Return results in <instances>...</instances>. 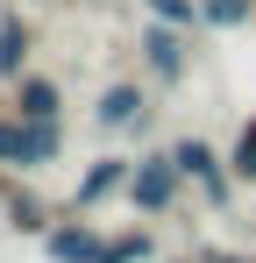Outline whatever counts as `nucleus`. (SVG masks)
<instances>
[{"label":"nucleus","instance_id":"nucleus-1","mask_svg":"<svg viewBox=\"0 0 256 263\" xmlns=\"http://www.w3.org/2000/svg\"><path fill=\"white\" fill-rule=\"evenodd\" d=\"M57 149H64V121H22L14 107L0 114V164H7V171L57 164Z\"/></svg>","mask_w":256,"mask_h":263},{"label":"nucleus","instance_id":"nucleus-2","mask_svg":"<svg viewBox=\"0 0 256 263\" xmlns=\"http://www.w3.org/2000/svg\"><path fill=\"white\" fill-rule=\"evenodd\" d=\"M135 50H142V71H150L157 86H185V71H192V29L150 14V29L135 36Z\"/></svg>","mask_w":256,"mask_h":263},{"label":"nucleus","instance_id":"nucleus-3","mask_svg":"<svg viewBox=\"0 0 256 263\" xmlns=\"http://www.w3.org/2000/svg\"><path fill=\"white\" fill-rule=\"evenodd\" d=\"M171 157H178V171L199 185V199H207V206H228V192H235V164L213 149L207 135H178V142H171Z\"/></svg>","mask_w":256,"mask_h":263},{"label":"nucleus","instance_id":"nucleus-4","mask_svg":"<svg viewBox=\"0 0 256 263\" xmlns=\"http://www.w3.org/2000/svg\"><path fill=\"white\" fill-rule=\"evenodd\" d=\"M178 185H185V171H178V157L171 149H157V157H135V171H128V206L135 214H171L178 206Z\"/></svg>","mask_w":256,"mask_h":263},{"label":"nucleus","instance_id":"nucleus-5","mask_svg":"<svg viewBox=\"0 0 256 263\" xmlns=\"http://www.w3.org/2000/svg\"><path fill=\"white\" fill-rule=\"evenodd\" d=\"M100 249H107V235H100L85 214L57 220V228L43 235V256H50V263H100Z\"/></svg>","mask_w":256,"mask_h":263},{"label":"nucleus","instance_id":"nucleus-6","mask_svg":"<svg viewBox=\"0 0 256 263\" xmlns=\"http://www.w3.org/2000/svg\"><path fill=\"white\" fill-rule=\"evenodd\" d=\"M128 171H135V157H93V171H85L79 192H71V214H93V206H107L114 192H128Z\"/></svg>","mask_w":256,"mask_h":263},{"label":"nucleus","instance_id":"nucleus-7","mask_svg":"<svg viewBox=\"0 0 256 263\" xmlns=\"http://www.w3.org/2000/svg\"><path fill=\"white\" fill-rule=\"evenodd\" d=\"M7 107H14L22 121H57V114H64V92H57V79H43V71H22V79L7 86Z\"/></svg>","mask_w":256,"mask_h":263},{"label":"nucleus","instance_id":"nucleus-8","mask_svg":"<svg viewBox=\"0 0 256 263\" xmlns=\"http://www.w3.org/2000/svg\"><path fill=\"white\" fill-rule=\"evenodd\" d=\"M142 114H150V92L135 86V79H121V86H107V92H100V107H93V121H100V128H107V135H121V128H135Z\"/></svg>","mask_w":256,"mask_h":263},{"label":"nucleus","instance_id":"nucleus-9","mask_svg":"<svg viewBox=\"0 0 256 263\" xmlns=\"http://www.w3.org/2000/svg\"><path fill=\"white\" fill-rule=\"evenodd\" d=\"M29 50H36V29H29L22 14H0V79H7V86L29 71Z\"/></svg>","mask_w":256,"mask_h":263},{"label":"nucleus","instance_id":"nucleus-10","mask_svg":"<svg viewBox=\"0 0 256 263\" xmlns=\"http://www.w3.org/2000/svg\"><path fill=\"white\" fill-rule=\"evenodd\" d=\"M7 228L14 235H50L57 220H50V206H43L36 192H7Z\"/></svg>","mask_w":256,"mask_h":263},{"label":"nucleus","instance_id":"nucleus-11","mask_svg":"<svg viewBox=\"0 0 256 263\" xmlns=\"http://www.w3.org/2000/svg\"><path fill=\"white\" fill-rule=\"evenodd\" d=\"M157 256V235L150 228H121V235H107V249H100V263H150Z\"/></svg>","mask_w":256,"mask_h":263},{"label":"nucleus","instance_id":"nucleus-12","mask_svg":"<svg viewBox=\"0 0 256 263\" xmlns=\"http://www.w3.org/2000/svg\"><path fill=\"white\" fill-rule=\"evenodd\" d=\"M157 22H178V29H207V7L199 0H142Z\"/></svg>","mask_w":256,"mask_h":263},{"label":"nucleus","instance_id":"nucleus-13","mask_svg":"<svg viewBox=\"0 0 256 263\" xmlns=\"http://www.w3.org/2000/svg\"><path fill=\"white\" fill-rule=\"evenodd\" d=\"M228 164H235V178H242V185H256V114L242 121V135H235V149H228Z\"/></svg>","mask_w":256,"mask_h":263},{"label":"nucleus","instance_id":"nucleus-14","mask_svg":"<svg viewBox=\"0 0 256 263\" xmlns=\"http://www.w3.org/2000/svg\"><path fill=\"white\" fill-rule=\"evenodd\" d=\"M199 7H207V29H242L256 14V0H199Z\"/></svg>","mask_w":256,"mask_h":263},{"label":"nucleus","instance_id":"nucleus-15","mask_svg":"<svg viewBox=\"0 0 256 263\" xmlns=\"http://www.w3.org/2000/svg\"><path fill=\"white\" fill-rule=\"evenodd\" d=\"M199 263H249V256H235V249H192Z\"/></svg>","mask_w":256,"mask_h":263},{"label":"nucleus","instance_id":"nucleus-16","mask_svg":"<svg viewBox=\"0 0 256 263\" xmlns=\"http://www.w3.org/2000/svg\"><path fill=\"white\" fill-rule=\"evenodd\" d=\"M178 263H199V256H178Z\"/></svg>","mask_w":256,"mask_h":263}]
</instances>
